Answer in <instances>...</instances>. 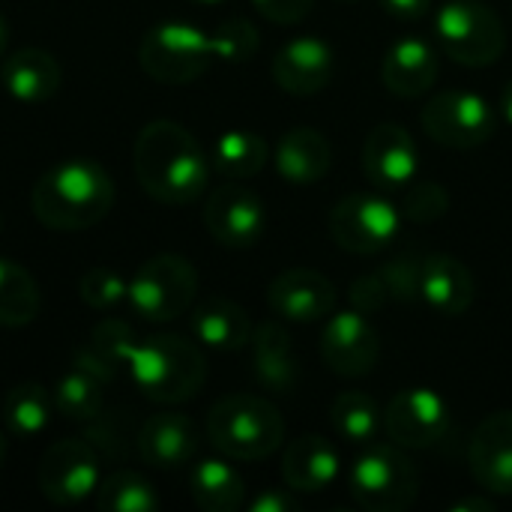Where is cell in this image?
I'll use <instances>...</instances> for the list:
<instances>
[{
    "label": "cell",
    "mask_w": 512,
    "mask_h": 512,
    "mask_svg": "<svg viewBox=\"0 0 512 512\" xmlns=\"http://www.w3.org/2000/svg\"><path fill=\"white\" fill-rule=\"evenodd\" d=\"M450 210V192L447 186L435 183V180H411L408 183V192L402 198V219L405 222H414V225H429V222H438L441 216H447Z\"/></svg>",
    "instance_id": "obj_34"
},
{
    "label": "cell",
    "mask_w": 512,
    "mask_h": 512,
    "mask_svg": "<svg viewBox=\"0 0 512 512\" xmlns=\"http://www.w3.org/2000/svg\"><path fill=\"white\" fill-rule=\"evenodd\" d=\"M78 294H81L84 306L99 309V312H108V309L120 306V303L129 297V282H126L117 270L93 267V270H87V273L81 276Z\"/></svg>",
    "instance_id": "obj_37"
},
{
    "label": "cell",
    "mask_w": 512,
    "mask_h": 512,
    "mask_svg": "<svg viewBox=\"0 0 512 512\" xmlns=\"http://www.w3.org/2000/svg\"><path fill=\"white\" fill-rule=\"evenodd\" d=\"M384 432L402 450H429L450 432V408L432 387L399 390L384 408Z\"/></svg>",
    "instance_id": "obj_11"
},
{
    "label": "cell",
    "mask_w": 512,
    "mask_h": 512,
    "mask_svg": "<svg viewBox=\"0 0 512 512\" xmlns=\"http://www.w3.org/2000/svg\"><path fill=\"white\" fill-rule=\"evenodd\" d=\"M54 399L42 384L24 381L12 387L3 399V423L15 438H36L51 423Z\"/></svg>",
    "instance_id": "obj_32"
},
{
    "label": "cell",
    "mask_w": 512,
    "mask_h": 512,
    "mask_svg": "<svg viewBox=\"0 0 512 512\" xmlns=\"http://www.w3.org/2000/svg\"><path fill=\"white\" fill-rule=\"evenodd\" d=\"M381 6H384L393 18L417 21V18H426V15H429L432 0H381Z\"/></svg>",
    "instance_id": "obj_41"
},
{
    "label": "cell",
    "mask_w": 512,
    "mask_h": 512,
    "mask_svg": "<svg viewBox=\"0 0 512 512\" xmlns=\"http://www.w3.org/2000/svg\"><path fill=\"white\" fill-rule=\"evenodd\" d=\"M477 285L471 270L444 252H432L423 258V276H420V300L432 306L441 315H465L474 306Z\"/></svg>",
    "instance_id": "obj_24"
},
{
    "label": "cell",
    "mask_w": 512,
    "mask_h": 512,
    "mask_svg": "<svg viewBox=\"0 0 512 512\" xmlns=\"http://www.w3.org/2000/svg\"><path fill=\"white\" fill-rule=\"evenodd\" d=\"M96 507L102 512H156L159 495L153 483L135 471H117L96 489Z\"/></svg>",
    "instance_id": "obj_33"
},
{
    "label": "cell",
    "mask_w": 512,
    "mask_h": 512,
    "mask_svg": "<svg viewBox=\"0 0 512 512\" xmlns=\"http://www.w3.org/2000/svg\"><path fill=\"white\" fill-rule=\"evenodd\" d=\"M6 39H9V30H6V21H3V15H0V57H3Z\"/></svg>",
    "instance_id": "obj_44"
},
{
    "label": "cell",
    "mask_w": 512,
    "mask_h": 512,
    "mask_svg": "<svg viewBox=\"0 0 512 512\" xmlns=\"http://www.w3.org/2000/svg\"><path fill=\"white\" fill-rule=\"evenodd\" d=\"M276 171L291 186H312L330 174L333 147L330 138L315 126H294L276 144Z\"/></svg>",
    "instance_id": "obj_22"
},
{
    "label": "cell",
    "mask_w": 512,
    "mask_h": 512,
    "mask_svg": "<svg viewBox=\"0 0 512 512\" xmlns=\"http://www.w3.org/2000/svg\"><path fill=\"white\" fill-rule=\"evenodd\" d=\"M216 60L213 36L186 21H162L138 42V66L162 84H189Z\"/></svg>",
    "instance_id": "obj_8"
},
{
    "label": "cell",
    "mask_w": 512,
    "mask_h": 512,
    "mask_svg": "<svg viewBox=\"0 0 512 512\" xmlns=\"http://www.w3.org/2000/svg\"><path fill=\"white\" fill-rule=\"evenodd\" d=\"M3 90L21 105H42L48 102L63 81L60 63L45 48H21L3 57L0 63Z\"/></svg>",
    "instance_id": "obj_21"
},
{
    "label": "cell",
    "mask_w": 512,
    "mask_h": 512,
    "mask_svg": "<svg viewBox=\"0 0 512 512\" xmlns=\"http://www.w3.org/2000/svg\"><path fill=\"white\" fill-rule=\"evenodd\" d=\"M39 309L42 297L30 270L9 258H0V327H27L36 321Z\"/></svg>",
    "instance_id": "obj_30"
},
{
    "label": "cell",
    "mask_w": 512,
    "mask_h": 512,
    "mask_svg": "<svg viewBox=\"0 0 512 512\" xmlns=\"http://www.w3.org/2000/svg\"><path fill=\"white\" fill-rule=\"evenodd\" d=\"M423 129L435 144L474 150L495 135V111L477 90H444L423 105Z\"/></svg>",
    "instance_id": "obj_10"
},
{
    "label": "cell",
    "mask_w": 512,
    "mask_h": 512,
    "mask_svg": "<svg viewBox=\"0 0 512 512\" xmlns=\"http://www.w3.org/2000/svg\"><path fill=\"white\" fill-rule=\"evenodd\" d=\"M3 459H6V438H3V432H0V465H3Z\"/></svg>",
    "instance_id": "obj_45"
},
{
    "label": "cell",
    "mask_w": 512,
    "mask_h": 512,
    "mask_svg": "<svg viewBox=\"0 0 512 512\" xmlns=\"http://www.w3.org/2000/svg\"><path fill=\"white\" fill-rule=\"evenodd\" d=\"M39 492L54 507H75L99 489L96 450L78 438L57 441L45 450L36 471Z\"/></svg>",
    "instance_id": "obj_12"
},
{
    "label": "cell",
    "mask_w": 512,
    "mask_h": 512,
    "mask_svg": "<svg viewBox=\"0 0 512 512\" xmlns=\"http://www.w3.org/2000/svg\"><path fill=\"white\" fill-rule=\"evenodd\" d=\"M30 207L39 225L51 231H87L111 213L114 183L99 162L66 159L36 180Z\"/></svg>",
    "instance_id": "obj_3"
},
{
    "label": "cell",
    "mask_w": 512,
    "mask_h": 512,
    "mask_svg": "<svg viewBox=\"0 0 512 512\" xmlns=\"http://www.w3.org/2000/svg\"><path fill=\"white\" fill-rule=\"evenodd\" d=\"M495 510V501L486 495V498H465V501H459L453 512H492Z\"/></svg>",
    "instance_id": "obj_42"
},
{
    "label": "cell",
    "mask_w": 512,
    "mask_h": 512,
    "mask_svg": "<svg viewBox=\"0 0 512 512\" xmlns=\"http://www.w3.org/2000/svg\"><path fill=\"white\" fill-rule=\"evenodd\" d=\"M207 441L225 459L261 462L282 447L285 420L282 411L264 396H225L207 414Z\"/></svg>",
    "instance_id": "obj_4"
},
{
    "label": "cell",
    "mask_w": 512,
    "mask_h": 512,
    "mask_svg": "<svg viewBox=\"0 0 512 512\" xmlns=\"http://www.w3.org/2000/svg\"><path fill=\"white\" fill-rule=\"evenodd\" d=\"M252 3L273 24H297L315 6V0H252Z\"/></svg>",
    "instance_id": "obj_39"
},
{
    "label": "cell",
    "mask_w": 512,
    "mask_h": 512,
    "mask_svg": "<svg viewBox=\"0 0 512 512\" xmlns=\"http://www.w3.org/2000/svg\"><path fill=\"white\" fill-rule=\"evenodd\" d=\"M192 3H201V6H216V3H225V0H192Z\"/></svg>",
    "instance_id": "obj_46"
},
{
    "label": "cell",
    "mask_w": 512,
    "mask_h": 512,
    "mask_svg": "<svg viewBox=\"0 0 512 512\" xmlns=\"http://www.w3.org/2000/svg\"><path fill=\"white\" fill-rule=\"evenodd\" d=\"M255 381L276 396H291L300 384V360L294 357L291 333L279 321H261L252 330Z\"/></svg>",
    "instance_id": "obj_20"
},
{
    "label": "cell",
    "mask_w": 512,
    "mask_h": 512,
    "mask_svg": "<svg viewBox=\"0 0 512 512\" xmlns=\"http://www.w3.org/2000/svg\"><path fill=\"white\" fill-rule=\"evenodd\" d=\"M348 489L357 507L369 512L408 510L420 495V474L402 447L369 444L348 471Z\"/></svg>",
    "instance_id": "obj_5"
},
{
    "label": "cell",
    "mask_w": 512,
    "mask_h": 512,
    "mask_svg": "<svg viewBox=\"0 0 512 512\" xmlns=\"http://www.w3.org/2000/svg\"><path fill=\"white\" fill-rule=\"evenodd\" d=\"M363 171L378 189H402L420 171V150L402 123H378L363 144Z\"/></svg>",
    "instance_id": "obj_16"
},
{
    "label": "cell",
    "mask_w": 512,
    "mask_h": 512,
    "mask_svg": "<svg viewBox=\"0 0 512 512\" xmlns=\"http://www.w3.org/2000/svg\"><path fill=\"white\" fill-rule=\"evenodd\" d=\"M141 462L156 471H177L198 453V429L186 414L165 411L153 414L138 432Z\"/></svg>",
    "instance_id": "obj_19"
},
{
    "label": "cell",
    "mask_w": 512,
    "mask_h": 512,
    "mask_svg": "<svg viewBox=\"0 0 512 512\" xmlns=\"http://www.w3.org/2000/svg\"><path fill=\"white\" fill-rule=\"evenodd\" d=\"M435 42L453 63L492 66L507 48V30L498 12L480 0H447L435 12Z\"/></svg>",
    "instance_id": "obj_6"
},
{
    "label": "cell",
    "mask_w": 512,
    "mask_h": 512,
    "mask_svg": "<svg viewBox=\"0 0 512 512\" xmlns=\"http://www.w3.org/2000/svg\"><path fill=\"white\" fill-rule=\"evenodd\" d=\"M75 363L93 369L102 381H111L114 369L126 366L141 396L156 405L189 402L207 381V360L186 336L159 333L135 342L123 321H102L93 330L90 345L78 351Z\"/></svg>",
    "instance_id": "obj_1"
},
{
    "label": "cell",
    "mask_w": 512,
    "mask_h": 512,
    "mask_svg": "<svg viewBox=\"0 0 512 512\" xmlns=\"http://www.w3.org/2000/svg\"><path fill=\"white\" fill-rule=\"evenodd\" d=\"M438 72H441L438 51L420 36H405L396 45H390L384 66H381V78L387 90L402 99H414L432 90L438 81Z\"/></svg>",
    "instance_id": "obj_25"
},
{
    "label": "cell",
    "mask_w": 512,
    "mask_h": 512,
    "mask_svg": "<svg viewBox=\"0 0 512 512\" xmlns=\"http://www.w3.org/2000/svg\"><path fill=\"white\" fill-rule=\"evenodd\" d=\"M348 300H351V309H357V312H363V315L381 312V309L390 303V294H387V285H384L381 273H366V276H360V279L351 285Z\"/></svg>",
    "instance_id": "obj_38"
},
{
    "label": "cell",
    "mask_w": 512,
    "mask_h": 512,
    "mask_svg": "<svg viewBox=\"0 0 512 512\" xmlns=\"http://www.w3.org/2000/svg\"><path fill=\"white\" fill-rule=\"evenodd\" d=\"M330 423L336 435L348 444L366 447L384 429V414L378 411L375 399L363 390H345L330 405Z\"/></svg>",
    "instance_id": "obj_31"
},
{
    "label": "cell",
    "mask_w": 512,
    "mask_h": 512,
    "mask_svg": "<svg viewBox=\"0 0 512 512\" xmlns=\"http://www.w3.org/2000/svg\"><path fill=\"white\" fill-rule=\"evenodd\" d=\"M198 297L195 267L174 255L162 252L144 261L129 279V306L147 324H168L186 315Z\"/></svg>",
    "instance_id": "obj_7"
},
{
    "label": "cell",
    "mask_w": 512,
    "mask_h": 512,
    "mask_svg": "<svg viewBox=\"0 0 512 512\" xmlns=\"http://www.w3.org/2000/svg\"><path fill=\"white\" fill-rule=\"evenodd\" d=\"M336 54L318 36H297L273 57V81L291 96H315L333 81Z\"/></svg>",
    "instance_id": "obj_17"
},
{
    "label": "cell",
    "mask_w": 512,
    "mask_h": 512,
    "mask_svg": "<svg viewBox=\"0 0 512 512\" xmlns=\"http://www.w3.org/2000/svg\"><path fill=\"white\" fill-rule=\"evenodd\" d=\"M258 45H261V36H258L255 24L246 21V18H228L213 33L216 60H225V63L252 60L258 54Z\"/></svg>",
    "instance_id": "obj_36"
},
{
    "label": "cell",
    "mask_w": 512,
    "mask_h": 512,
    "mask_svg": "<svg viewBox=\"0 0 512 512\" xmlns=\"http://www.w3.org/2000/svg\"><path fill=\"white\" fill-rule=\"evenodd\" d=\"M501 114H504V120L512 126V78L504 84V90H501Z\"/></svg>",
    "instance_id": "obj_43"
},
{
    "label": "cell",
    "mask_w": 512,
    "mask_h": 512,
    "mask_svg": "<svg viewBox=\"0 0 512 512\" xmlns=\"http://www.w3.org/2000/svg\"><path fill=\"white\" fill-rule=\"evenodd\" d=\"M423 258L417 249H405L393 255L378 273L387 285L390 303H417L420 300V276H423Z\"/></svg>",
    "instance_id": "obj_35"
},
{
    "label": "cell",
    "mask_w": 512,
    "mask_h": 512,
    "mask_svg": "<svg viewBox=\"0 0 512 512\" xmlns=\"http://www.w3.org/2000/svg\"><path fill=\"white\" fill-rule=\"evenodd\" d=\"M204 225L225 249H249L267 231V207L258 192L240 183H222L204 201Z\"/></svg>",
    "instance_id": "obj_14"
},
{
    "label": "cell",
    "mask_w": 512,
    "mask_h": 512,
    "mask_svg": "<svg viewBox=\"0 0 512 512\" xmlns=\"http://www.w3.org/2000/svg\"><path fill=\"white\" fill-rule=\"evenodd\" d=\"M252 512H297L300 504L294 498V489H264L252 504Z\"/></svg>",
    "instance_id": "obj_40"
},
{
    "label": "cell",
    "mask_w": 512,
    "mask_h": 512,
    "mask_svg": "<svg viewBox=\"0 0 512 512\" xmlns=\"http://www.w3.org/2000/svg\"><path fill=\"white\" fill-rule=\"evenodd\" d=\"M342 474V459L333 441L321 435H300L288 444L282 456V477L285 486L303 495H315L330 489Z\"/></svg>",
    "instance_id": "obj_23"
},
{
    "label": "cell",
    "mask_w": 512,
    "mask_h": 512,
    "mask_svg": "<svg viewBox=\"0 0 512 512\" xmlns=\"http://www.w3.org/2000/svg\"><path fill=\"white\" fill-rule=\"evenodd\" d=\"M468 465L492 495H512V411L489 414L471 435Z\"/></svg>",
    "instance_id": "obj_18"
},
{
    "label": "cell",
    "mask_w": 512,
    "mask_h": 512,
    "mask_svg": "<svg viewBox=\"0 0 512 512\" xmlns=\"http://www.w3.org/2000/svg\"><path fill=\"white\" fill-rule=\"evenodd\" d=\"M189 327L195 342L213 351H240L252 342L255 330L249 312L228 297H210L198 303L192 309Z\"/></svg>",
    "instance_id": "obj_26"
},
{
    "label": "cell",
    "mask_w": 512,
    "mask_h": 512,
    "mask_svg": "<svg viewBox=\"0 0 512 512\" xmlns=\"http://www.w3.org/2000/svg\"><path fill=\"white\" fill-rule=\"evenodd\" d=\"M399 228V207L375 192L345 195L330 213V234L336 246L351 255H378L390 249L399 237Z\"/></svg>",
    "instance_id": "obj_9"
},
{
    "label": "cell",
    "mask_w": 512,
    "mask_h": 512,
    "mask_svg": "<svg viewBox=\"0 0 512 512\" xmlns=\"http://www.w3.org/2000/svg\"><path fill=\"white\" fill-rule=\"evenodd\" d=\"M108 381H102L93 369L75 363L69 372L60 375L51 399L60 417L72 420V423H93L102 414V387Z\"/></svg>",
    "instance_id": "obj_28"
},
{
    "label": "cell",
    "mask_w": 512,
    "mask_h": 512,
    "mask_svg": "<svg viewBox=\"0 0 512 512\" xmlns=\"http://www.w3.org/2000/svg\"><path fill=\"white\" fill-rule=\"evenodd\" d=\"M0 231H3V213H0Z\"/></svg>",
    "instance_id": "obj_47"
},
{
    "label": "cell",
    "mask_w": 512,
    "mask_h": 512,
    "mask_svg": "<svg viewBox=\"0 0 512 512\" xmlns=\"http://www.w3.org/2000/svg\"><path fill=\"white\" fill-rule=\"evenodd\" d=\"M336 285L312 267H291L282 270L270 288H267V303L270 309L291 324H318L327 321L336 312Z\"/></svg>",
    "instance_id": "obj_15"
},
{
    "label": "cell",
    "mask_w": 512,
    "mask_h": 512,
    "mask_svg": "<svg viewBox=\"0 0 512 512\" xmlns=\"http://www.w3.org/2000/svg\"><path fill=\"white\" fill-rule=\"evenodd\" d=\"M270 159V147L258 132L249 129H231L222 132L213 144L210 153V165L228 177V180H243V177H255Z\"/></svg>",
    "instance_id": "obj_29"
},
{
    "label": "cell",
    "mask_w": 512,
    "mask_h": 512,
    "mask_svg": "<svg viewBox=\"0 0 512 512\" xmlns=\"http://www.w3.org/2000/svg\"><path fill=\"white\" fill-rule=\"evenodd\" d=\"M138 186L159 204H192L210 180V159L198 138L174 120H150L132 144Z\"/></svg>",
    "instance_id": "obj_2"
},
{
    "label": "cell",
    "mask_w": 512,
    "mask_h": 512,
    "mask_svg": "<svg viewBox=\"0 0 512 512\" xmlns=\"http://www.w3.org/2000/svg\"><path fill=\"white\" fill-rule=\"evenodd\" d=\"M189 495L198 510L234 512L246 501V483L225 459H201L189 474Z\"/></svg>",
    "instance_id": "obj_27"
},
{
    "label": "cell",
    "mask_w": 512,
    "mask_h": 512,
    "mask_svg": "<svg viewBox=\"0 0 512 512\" xmlns=\"http://www.w3.org/2000/svg\"><path fill=\"white\" fill-rule=\"evenodd\" d=\"M321 360L342 378H366L381 360V339L369 315L357 309L333 312L321 330Z\"/></svg>",
    "instance_id": "obj_13"
}]
</instances>
